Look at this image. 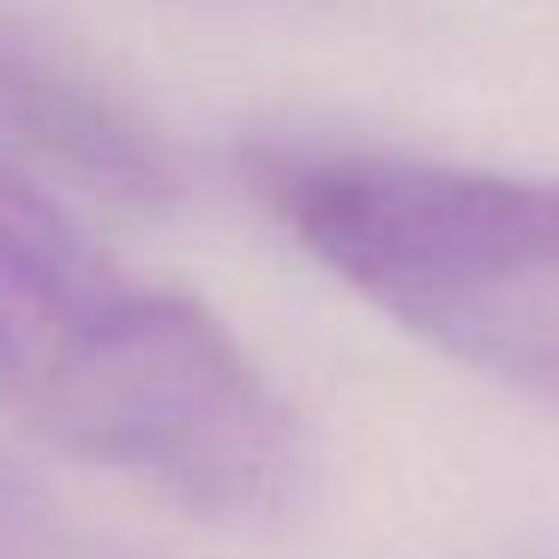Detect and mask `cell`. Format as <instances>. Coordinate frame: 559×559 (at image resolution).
I'll return each instance as SVG.
<instances>
[{
    "label": "cell",
    "mask_w": 559,
    "mask_h": 559,
    "mask_svg": "<svg viewBox=\"0 0 559 559\" xmlns=\"http://www.w3.org/2000/svg\"><path fill=\"white\" fill-rule=\"evenodd\" d=\"M277 223L451 361L559 403V181L415 157H283Z\"/></svg>",
    "instance_id": "obj_1"
},
{
    "label": "cell",
    "mask_w": 559,
    "mask_h": 559,
    "mask_svg": "<svg viewBox=\"0 0 559 559\" xmlns=\"http://www.w3.org/2000/svg\"><path fill=\"white\" fill-rule=\"evenodd\" d=\"M37 439L211 523H265L307 481V439L253 355L199 301L115 283L73 331L0 379Z\"/></svg>",
    "instance_id": "obj_2"
},
{
    "label": "cell",
    "mask_w": 559,
    "mask_h": 559,
    "mask_svg": "<svg viewBox=\"0 0 559 559\" xmlns=\"http://www.w3.org/2000/svg\"><path fill=\"white\" fill-rule=\"evenodd\" d=\"M115 283L85 229L0 145V379L73 331Z\"/></svg>",
    "instance_id": "obj_4"
},
{
    "label": "cell",
    "mask_w": 559,
    "mask_h": 559,
    "mask_svg": "<svg viewBox=\"0 0 559 559\" xmlns=\"http://www.w3.org/2000/svg\"><path fill=\"white\" fill-rule=\"evenodd\" d=\"M0 139L127 205H157L175 187L169 157L133 109L13 31H0Z\"/></svg>",
    "instance_id": "obj_3"
}]
</instances>
